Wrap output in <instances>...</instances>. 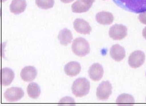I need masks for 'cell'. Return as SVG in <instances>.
Segmentation results:
<instances>
[{"label":"cell","mask_w":146,"mask_h":106,"mask_svg":"<svg viewBox=\"0 0 146 106\" xmlns=\"http://www.w3.org/2000/svg\"><path fill=\"white\" fill-rule=\"evenodd\" d=\"M122 9L136 13L146 12V0H113Z\"/></svg>","instance_id":"cell-1"},{"label":"cell","mask_w":146,"mask_h":106,"mask_svg":"<svg viewBox=\"0 0 146 106\" xmlns=\"http://www.w3.org/2000/svg\"><path fill=\"white\" fill-rule=\"evenodd\" d=\"M90 88V82L85 78H80L74 82L72 86V92L76 97H82L88 94Z\"/></svg>","instance_id":"cell-2"},{"label":"cell","mask_w":146,"mask_h":106,"mask_svg":"<svg viewBox=\"0 0 146 106\" xmlns=\"http://www.w3.org/2000/svg\"><path fill=\"white\" fill-rule=\"evenodd\" d=\"M72 49L74 54L79 57H84L90 52V46L88 41L82 37L76 38L73 41Z\"/></svg>","instance_id":"cell-3"},{"label":"cell","mask_w":146,"mask_h":106,"mask_svg":"<svg viewBox=\"0 0 146 106\" xmlns=\"http://www.w3.org/2000/svg\"><path fill=\"white\" fill-rule=\"evenodd\" d=\"M127 28L122 24H114L109 31L110 36L114 40H122L127 36Z\"/></svg>","instance_id":"cell-4"},{"label":"cell","mask_w":146,"mask_h":106,"mask_svg":"<svg viewBox=\"0 0 146 106\" xmlns=\"http://www.w3.org/2000/svg\"><path fill=\"white\" fill-rule=\"evenodd\" d=\"M112 87L108 81L103 82L96 90V96L100 100H106L112 94Z\"/></svg>","instance_id":"cell-5"},{"label":"cell","mask_w":146,"mask_h":106,"mask_svg":"<svg viewBox=\"0 0 146 106\" xmlns=\"http://www.w3.org/2000/svg\"><path fill=\"white\" fill-rule=\"evenodd\" d=\"M145 55L141 51H135L130 54L129 58V64L132 68H137L144 63Z\"/></svg>","instance_id":"cell-6"},{"label":"cell","mask_w":146,"mask_h":106,"mask_svg":"<svg viewBox=\"0 0 146 106\" xmlns=\"http://www.w3.org/2000/svg\"><path fill=\"white\" fill-rule=\"evenodd\" d=\"M4 96L8 101L13 102L20 100L24 96V92L20 88L12 87L6 90Z\"/></svg>","instance_id":"cell-7"},{"label":"cell","mask_w":146,"mask_h":106,"mask_svg":"<svg viewBox=\"0 0 146 106\" xmlns=\"http://www.w3.org/2000/svg\"><path fill=\"white\" fill-rule=\"evenodd\" d=\"M74 28L76 32L83 34H89L92 28L89 23L83 19H76L74 22Z\"/></svg>","instance_id":"cell-8"},{"label":"cell","mask_w":146,"mask_h":106,"mask_svg":"<svg viewBox=\"0 0 146 106\" xmlns=\"http://www.w3.org/2000/svg\"><path fill=\"white\" fill-rule=\"evenodd\" d=\"M104 74L102 66L99 63H94L89 68L88 75L90 78L95 82L100 80Z\"/></svg>","instance_id":"cell-9"},{"label":"cell","mask_w":146,"mask_h":106,"mask_svg":"<svg viewBox=\"0 0 146 106\" xmlns=\"http://www.w3.org/2000/svg\"><path fill=\"white\" fill-rule=\"evenodd\" d=\"M37 71L33 66H27L21 71L20 76L22 80L26 82H32L36 77Z\"/></svg>","instance_id":"cell-10"},{"label":"cell","mask_w":146,"mask_h":106,"mask_svg":"<svg viewBox=\"0 0 146 106\" xmlns=\"http://www.w3.org/2000/svg\"><path fill=\"white\" fill-rule=\"evenodd\" d=\"M110 54L111 58L115 61H121L125 57L126 51L123 47L119 44H115L110 48Z\"/></svg>","instance_id":"cell-11"},{"label":"cell","mask_w":146,"mask_h":106,"mask_svg":"<svg viewBox=\"0 0 146 106\" xmlns=\"http://www.w3.org/2000/svg\"><path fill=\"white\" fill-rule=\"evenodd\" d=\"M15 78L13 70L8 68H2L1 70V82L3 86H8L12 83Z\"/></svg>","instance_id":"cell-12"},{"label":"cell","mask_w":146,"mask_h":106,"mask_svg":"<svg viewBox=\"0 0 146 106\" xmlns=\"http://www.w3.org/2000/svg\"><path fill=\"white\" fill-rule=\"evenodd\" d=\"M81 67L79 63L76 61H71L66 64L64 68V72L70 77H74L80 72Z\"/></svg>","instance_id":"cell-13"},{"label":"cell","mask_w":146,"mask_h":106,"mask_svg":"<svg viewBox=\"0 0 146 106\" xmlns=\"http://www.w3.org/2000/svg\"><path fill=\"white\" fill-rule=\"evenodd\" d=\"M27 6L25 0H13L11 3L10 10L13 14H19L25 11Z\"/></svg>","instance_id":"cell-14"},{"label":"cell","mask_w":146,"mask_h":106,"mask_svg":"<svg viewBox=\"0 0 146 106\" xmlns=\"http://www.w3.org/2000/svg\"><path fill=\"white\" fill-rule=\"evenodd\" d=\"M96 19L97 22L100 24L104 25H108L112 23L114 18L111 13L101 12L96 14Z\"/></svg>","instance_id":"cell-15"},{"label":"cell","mask_w":146,"mask_h":106,"mask_svg":"<svg viewBox=\"0 0 146 106\" xmlns=\"http://www.w3.org/2000/svg\"><path fill=\"white\" fill-rule=\"evenodd\" d=\"M58 38L60 43L64 46H67L71 42L73 39V35L71 32L67 29L64 28L59 33Z\"/></svg>","instance_id":"cell-16"},{"label":"cell","mask_w":146,"mask_h":106,"mask_svg":"<svg viewBox=\"0 0 146 106\" xmlns=\"http://www.w3.org/2000/svg\"><path fill=\"white\" fill-rule=\"evenodd\" d=\"M89 5L82 2L81 0H78L72 5V10L75 13H83L88 12L92 7Z\"/></svg>","instance_id":"cell-17"},{"label":"cell","mask_w":146,"mask_h":106,"mask_svg":"<svg viewBox=\"0 0 146 106\" xmlns=\"http://www.w3.org/2000/svg\"><path fill=\"white\" fill-rule=\"evenodd\" d=\"M28 96L32 99L38 98L41 94V89L39 86L35 82H31L27 88Z\"/></svg>","instance_id":"cell-18"},{"label":"cell","mask_w":146,"mask_h":106,"mask_svg":"<svg viewBox=\"0 0 146 106\" xmlns=\"http://www.w3.org/2000/svg\"><path fill=\"white\" fill-rule=\"evenodd\" d=\"M116 103L118 104H134L135 99L133 96L128 94H122L117 98Z\"/></svg>","instance_id":"cell-19"},{"label":"cell","mask_w":146,"mask_h":106,"mask_svg":"<svg viewBox=\"0 0 146 106\" xmlns=\"http://www.w3.org/2000/svg\"><path fill=\"white\" fill-rule=\"evenodd\" d=\"M35 3L38 7L47 10L52 8L54 5V0H35Z\"/></svg>","instance_id":"cell-20"},{"label":"cell","mask_w":146,"mask_h":106,"mask_svg":"<svg viewBox=\"0 0 146 106\" xmlns=\"http://www.w3.org/2000/svg\"><path fill=\"white\" fill-rule=\"evenodd\" d=\"M139 19L142 23L146 25V12L140 13L139 15Z\"/></svg>","instance_id":"cell-21"},{"label":"cell","mask_w":146,"mask_h":106,"mask_svg":"<svg viewBox=\"0 0 146 106\" xmlns=\"http://www.w3.org/2000/svg\"><path fill=\"white\" fill-rule=\"evenodd\" d=\"M75 103L74 100L71 97H65L61 99V100L59 102V103Z\"/></svg>","instance_id":"cell-22"},{"label":"cell","mask_w":146,"mask_h":106,"mask_svg":"<svg viewBox=\"0 0 146 106\" xmlns=\"http://www.w3.org/2000/svg\"><path fill=\"white\" fill-rule=\"evenodd\" d=\"M81 1L88 5H92L93 3L95 1V0H81Z\"/></svg>","instance_id":"cell-23"},{"label":"cell","mask_w":146,"mask_h":106,"mask_svg":"<svg viewBox=\"0 0 146 106\" xmlns=\"http://www.w3.org/2000/svg\"><path fill=\"white\" fill-rule=\"evenodd\" d=\"M73 1H74V0H61L62 2L65 3H70L73 2Z\"/></svg>","instance_id":"cell-24"},{"label":"cell","mask_w":146,"mask_h":106,"mask_svg":"<svg viewBox=\"0 0 146 106\" xmlns=\"http://www.w3.org/2000/svg\"><path fill=\"white\" fill-rule=\"evenodd\" d=\"M142 35H143V37L146 40V27L143 30Z\"/></svg>","instance_id":"cell-25"},{"label":"cell","mask_w":146,"mask_h":106,"mask_svg":"<svg viewBox=\"0 0 146 106\" xmlns=\"http://www.w3.org/2000/svg\"><path fill=\"white\" fill-rule=\"evenodd\" d=\"M2 2H4L5 1H6V0H1Z\"/></svg>","instance_id":"cell-26"},{"label":"cell","mask_w":146,"mask_h":106,"mask_svg":"<svg viewBox=\"0 0 146 106\" xmlns=\"http://www.w3.org/2000/svg\"></svg>","instance_id":"cell-27"}]
</instances>
